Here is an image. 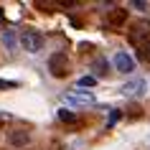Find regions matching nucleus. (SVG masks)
<instances>
[{
	"label": "nucleus",
	"mask_w": 150,
	"mask_h": 150,
	"mask_svg": "<svg viewBox=\"0 0 150 150\" xmlns=\"http://www.w3.org/2000/svg\"><path fill=\"white\" fill-rule=\"evenodd\" d=\"M21 46L28 51V54H38L41 48H43V33L36 31V28H25L21 33Z\"/></svg>",
	"instance_id": "1"
},
{
	"label": "nucleus",
	"mask_w": 150,
	"mask_h": 150,
	"mask_svg": "<svg viewBox=\"0 0 150 150\" xmlns=\"http://www.w3.org/2000/svg\"><path fill=\"white\" fill-rule=\"evenodd\" d=\"M150 38V21H137V23H132V31H130V41H132L137 48H142L145 43H148Z\"/></svg>",
	"instance_id": "2"
},
{
	"label": "nucleus",
	"mask_w": 150,
	"mask_h": 150,
	"mask_svg": "<svg viewBox=\"0 0 150 150\" xmlns=\"http://www.w3.org/2000/svg\"><path fill=\"white\" fill-rule=\"evenodd\" d=\"M48 69H51V74L59 76V79L66 76V74H69V59H66V54H61V51L54 54L51 59H48Z\"/></svg>",
	"instance_id": "3"
},
{
	"label": "nucleus",
	"mask_w": 150,
	"mask_h": 150,
	"mask_svg": "<svg viewBox=\"0 0 150 150\" xmlns=\"http://www.w3.org/2000/svg\"><path fill=\"white\" fill-rule=\"evenodd\" d=\"M125 21H127V10H122V8L110 10V13H107V18H104V31H117Z\"/></svg>",
	"instance_id": "4"
},
{
	"label": "nucleus",
	"mask_w": 150,
	"mask_h": 150,
	"mask_svg": "<svg viewBox=\"0 0 150 150\" xmlns=\"http://www.w3.org/2000/svg\"><path fill=\"white\" fill-rule=\"evenodd\" d=\"M112 61H115V69H117L120 74H132V71H135V61H132V56L125 54V51H117Z\"/></svg>",
	"instance_id": "5"
},
{
	"label": "nucleus",
	"mask_w": 150,
	"mask_h": 150,
	"mask_svg": "<svg viewBox=\"0 0 150 150\" xmlns=\"http://www.w3.org/2000/svg\"><path fill=\"white\" fill-rule=\"evenodd\" d=\"M94 99L97 97L92 92H84V89H74V92L66 94V102L69 104H94Z\"/></svg>",
	"instance_id": "6"
},
{
	"label": "nucleus",
	"mask_w": 150,
	"mask_h": 150,
	"mask_svg": "<svg viewBox=\"0 0 150 150\" xmlns=\"http://www.w3.org/2000/svg\"><path fill=\"white\" fill-rule=\"evenodd\" d=\"M145 89H148L145 79H132V81H127V84H122L120 92L125 97H140V94H145Z\"/></svg>",
	"instance_id": "7"
},
{
	"label": "nucleus",
	"mask_w": 150,
	"mask_h": 150,
	"mask_svg": "<svg viewBox=\"0 0 150 150\" xmlns=\"http://www.w3.org/2000/svg\"><path fill=\"white\" fill-rule=\"evenodd\" d=\"M28 140H31V135L25 132V130H13V132L8 135V142H10V145H16V148H21V145H25Z\"/></svg>",
	"instance_id": "8"
},
{
	"label": "nucleus",
	"mask_w": 150,
	"mask_h": 150,
	"mask_svg": "<svg viewBox=\"0 0 150 150\" xmlns=\"http://www.w3.org/2000/svg\"><path fill=\"white\" fill-rule=\"evenodd\" d=\"M3 43H5V48L8 51H16L18 48V38H16V31H3Z\"/></svg>",
	"instance_id": "9"
},
{
	"label": "nucleus",
	"mask_w": 150,
	"mask_h": 150,
	"mask_svg": "<svg viewBox=\"0 0 150 150\" xmlns=\"http://www.w3.org/2000/svg\"><path fill=\"white\" fill-rule=\"evenodd\" d=\"M59 120L61 122H76V115L69 112V110H59Z\"/></svg>",
	"instance_id": "10"
},
{
	"label": "nucleus",
	"mask_w": 150,
	"mask_h": 150,
	"mask_svg": "<svg viewBox=\"0 0 150 150\" xmlns=\"http://www.w3.org/2000/svg\"><path fill=\"white\" fill-rule=\"evenodd\" d=\"M140 59H142V61H148V64H150V41H148V43H145V46L140 48Z\"/></svg>",
	"instance_id": "11"
},
{
	"label": "nucleus",
	"mask_w": 150,
	"mask_h": 150,
	"mask_svg": "<svg viewBox=\"0 0 150 150\" xmlns=\"http://www.w3.org/2000/svg\"><path fill=\"white\" fill-rule=\"evenodd\" d=\"M94 84H97L94 76H81L79 79V87H94Z\"/></svg>",
	"instance_id": "12"
},
{
	"label": "nucleus",
	"mask_w": 150,
	"mask_h": 150,
	"mask_svg": "<svg viewBox=\"0 0 150 150\" xmlns=\"http://www.w3.org/2000/svg\"><path fill=\"white\" fill-rule=\"evenodd\" d=\"M120 117H122V115H120V110H112V115H110V127L115 125V122H117Z\"/></svg>",
	"instance_id": "13"
},
{
	"label": "nucleus",
	"mask_w": 150,
	"mask_h": 150,
	"mask_svg": "<svg viewBox=\"0 0 150 150\" xmlns=\"http://www.w3.org/2000/svg\"><path fill=\"white\" fill-rule=\"evenodd\" d=\"M0 87H16V81H3L0 79Z\"/></svg>",
	"instance_id": "14"
}]
</instances>
